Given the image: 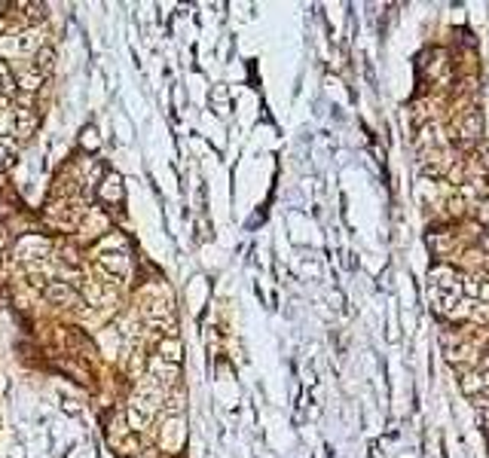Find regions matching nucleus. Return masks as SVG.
Returning a JSON list of instances; mask_svg holds the SVG:
<instances>
[{
    "mask_svg": "<svg viewBox=\"0 0 489 458\" xmlns=\"http://www.w3.org/2000/svg\"><path fill=\"white\" fill-rule=\"evenodd\" d=\"M0 46L9 49V53H16V55H37L40 49L46 46V31H40V28H25V31H18V34H0Z\"/></svg>",
    "mask_w": 489,
    "mask_h": 458,
    "instance_id": "1",
    "label": "nucleus"
},
{
    "mask_svg": "<svg viewBox=\"0 0 489 458\" xmlns=\"http://www.w3.org/2000/svg\"><path fill=\"white\" fill-rule=\"evenodd\" d=\"M46 253H49V241L40 239V236H22V239L16 241V260L28 263V266H34V263L46 260Z\"/></svg>",
    "mask_w": 489,
    "mask_h": 458,
    "instance_id": "2",
    "label": "nucleus"
},
{
    "mask_svg": "<svg viewBox=\"0 0 489 458\" xmlns=\"http://www.w3.org/2000/svg\"><path fill=\"white\" fill-rule=\"evenodd\" d=\"M40 122V114L37 110H28V107H13V135L18 141H28L31 135H34Z\"/></svg>",
    "mask_w": 489,
    "mask_h": 458,
    "instance_id": "3",
    "label": "nucleus"
},
{
    "mask_svg": "<svg viewBox=\"0 0 489 458\" xmlns=\"http://www.w3.org/2000/svg\"><path fill=\"white\" fill-rule=\"evenodd\" d=\"M147 376H150V379L159 385L162 391H166V388H171V385L178 382L181 370H178V364H166V361L153 358V361H150V370H147Z\"/></svg>",
    "mask_w": 489,
    "mask_h": 458,
    "instance_id": "4",
    "label": "nucleus"
},
{
    "mask_svg": "<svg viewBox=\"0 0 489 458\" xmlns=\"http://www.w3.org/2000/svg\"><path fill=\"white\" fill-rule=\"evenodd\" d=\"M462 391L468 397H480V394L489 391V361H483L474 373L465 376V379H462Z\"/></svg>",
    "mask_w": 489,
    "mask_h": 458,
    "instance_id": "5",
    "label": "nucleus"
},
{
    "mask_svg": "<svg viewBox=\"0 0 489 458\" xmlns=\"http://www.w3.org/2000/svg\"><path fill=\"white\" fill-rule=\"evenodd\" d=\"M46 297H49V302H55V305H70V309H74V305H83L80 293L70 288L68 281H53V284L46 288Z\"/></svg>",
    "mask_w": 489,
    "mask_h": 458,
    "instance_id": "6",
    "label": "nucleus"
},
{
    "mask_svg": "<svg viewBox=\"0 0 489 458\" xmlns=\"http://www.w3.org/2000/svg\"><path fill=\"white\" fill-rule=\"evenodd\" d=\"M83 229L89 239L95 236H104V232H110V217L101 208H86V217H83Z\"/></svg>",
    "mask_w": 489,
    "mask_h": 458,
    "instance_id": "7",
    "label": "nucleus"
},
{
    "mask_svg": "<svg viewBox=\"0 0 489 458\" xmlns=\"http://www.w3.org/2000/svg\"><path fill=\"white\" fill-rule=\"evenodd\" d=\"M98 187V196H101V202H107V205H119L122 202V196H126V192H122V180H119V175H104L101 178V183H95Z\"/></svg>",
    "mask_w": 489,
    "mask_h": 458,
    "instance_id": "8",
    "label": "nucleus"
},
{
    "mask_svg": "<svg viewBox=\"0 0 489 458\" xmlns=\"http://www.w3.org/2000/svg\"><path fill=\"white\" fill-rule=\"evenodd\" d=\"M462 144L465 147H471L474 141H480V135H483V116H480V110H471L465 119H462Z\"/></svg>",
    "mask_w": 489,
    "mask_h": 458,
    "instance_id": "9",
    "label": "nucleus"
},
{
    "mask_svg": "<svg viewBox=\"0 0 489 458\" xmlns=\"http://www.w3.org/2000/svg\"><path fill=\"white\" fill-rule=\"evenodd\" d=\"M43 74H37L34 67L31 70H18V77H16V89L22 92V95H31V92H37L40 86H43Z\"/></svg>",
    "mask_w": 489,
    "mask_h": 458,
    "instance_id": "10",
    "label": "nucleus"
},
{
    "mask_svg": "<svg viewBox=\"0 0 489 458\" xmlns=\"http://www.w3.org/2000/svg\"><path fill=\"white\" fill-rule=\"evenodd\" d=\"M465 290L477 300H489V275H471V278H465Z\"/></svg>",
    "mask_w": 489,
    "mask_h": 458,
    "instance_id": "11",
    "label": "nucleus"
},
{
    "mask_svg": "<svg viewBox=\"0 0 489 458\" xmlns=\"http://www.w3.org/2000/svg\"><path fill=\"white\" fill-rule=\"evenodd\" d=\"M156 358H159V361H166V364H178V361H181V342H178V339H171V336H168V339H162V342H159V354H156Z\"/></svg>",
    "mask_w": 489,
    "mask_h": 458,
    "instance_id": "12",
    "label": "nucleus"
},
{
    "mask_svg": "<svg viewBox=\"0 0 489 458\" xmlns=\"http://www.w3.org/2000/svg\"><path fill=\"white\" fill-rule=\"evenodd\" d=\"M53 65H55V49H53V46H43V49H40V53L34 55V70L46 77L49 70H53Z\"/></svg>",
    "mask_w": 489,
    "mask_h": 458,
    "instance_id": "13",
    "label": "nucleus"
},
{
    "mask_svg": "<svg viewBox=\"0 0 489 458\" xmlns=\"http://www.w3.org/2000/svg\"><path fill=\"white\" fill-rule=\"evenodd\" d=\"M0 95L4 98L16 95V77H13V70H9L6 61H0Z\"/></svg>",
    "mask_w": 489,
    "mask_h": 458,
    "instance_id": "14",
    "label": "nucleus"
},
{
    "mask_svg": "<svg viewBox=\"0 0 489 458\" xmlns=\"http://www.w3.org/2000/svg\"><path fill=\"white\" fill-rule=\"evenodd\" d=\"M22 9H28L31 22H43L46 18V4H22Z\"/></svg>",
    "mask_w": 489,
    "mask_h": 458,
    "instance_id": "15",
    "label": "nucleus"
},
{
    "mask_svg": "<svg viewBox=\"0 0 489 458\" xmlns=\"http://www.w3.org/2000/svg\"><path fill=\"white\" fill-rule=\"evenodd\" d=\"M166 413H168V415H178V413H181V397H178V394H171V397H168Z\"/></svg>",
    "mask_w": 489,
    "mask_h": 458,
    "instance_id": "16",
    "label": "nucleus"
},
{
    "mask_svg": "<svg viewBox=\"0 0 489 458\" xmlns=\"http://www.w3.org/2000/svg\"><path fill=\"white\" fill-rule=\"evenodd\" d=\"M83 147H98V138H95V129H83Z\"/></svg>",
    "mask_w": 489,
    "mask_h": 458,
    "instance_id": "17",
    "label": "nucleus"
},
{
    "mask_svg": "<svg viewBox=\"0 0 489 458\" xmlns=\"http://www.w3.org/2000/svg\"><path fill=\"white\" fill-rule=\"evenodd\" d=\"M477 159H480V168L489 171V147H480V150H477Z\"/></svg>",
    "mask_w": 489,
    "mask_h": 458,
    "instance_id": "18",
    "label": "nucleus"
},
{
    "mask_svg": "<svg viewBox=\"0 0 489 458\" xmlns=\"http://www.w3.org/2000/svg\"><path fill=\"white\" fill-rule=\"evenodd\" d=\"M486 248H489V227H486Z\"/></svg>",
    "mask_w": 489,
    "mask_h": 458,
    "instance_id": "19",
    "label": "nucleus"
}]
</instances>
